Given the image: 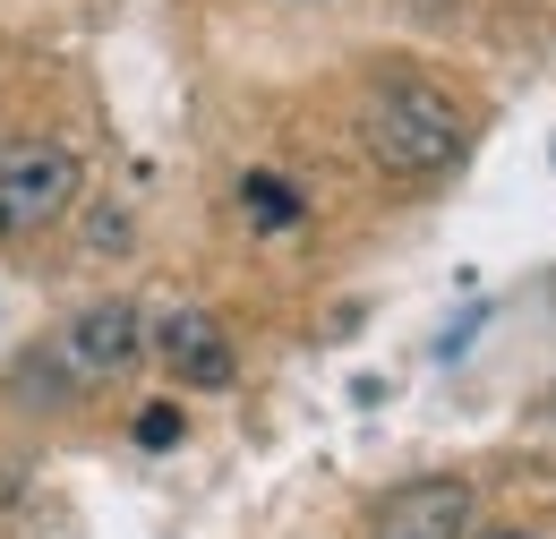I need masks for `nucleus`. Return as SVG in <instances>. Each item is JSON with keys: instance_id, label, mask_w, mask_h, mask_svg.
Instances as JSON below:
<instances>
[{"instance_id": "1", "label": "nucleus", "mask_w": 556, "mask_h": 539, "mask_svg": "<svg viewBox=\"0 0 556 539\" xmlns=\"http://www.w3.org/2000/svg\"><path fill=\"white\" fill-rule=\"evenodd\" d=\"M359 146H368L377 172H394V180H428V172H445V163L463 154V112H454L437 86L394 77V86H377V95L359 103Z\"/></svg>"}, {"instance_id": "2", "label": "nucleus", "mask_w": 556, "mask_h": 539, "mask_svg": "<svg viewBox=\"0 0 556 539\" xmlns=\"http://www.w3.org/2000/svg\"><path fill=\"white\" fill-rule=\"evenodd\" d=\"M77 205V154L52 137H0V231L26 240Z\"/></svg>"}, {"instance_id": "3", "label": "nucleus", "mask_w": 556, "mask_h": 539, "mask_svg": "<svg viewBox=\"0 0 556 539\" xmlns=\"http://www.w3.org/2000/svg\"><path fill=\"white\" fill-rule=\"evenodd\" d=\"M471 531V488L463 479H403L377 505V539H463Z\"/></svg>"}, {"instance_id": "4", "label": "nucleus", "mask_w": 556, "mask_h": 539, "mask_svg": "<svg viewBox=\"0 0 556 539\" xmlns=\"http://www.w3.org/2000/svg\"><path fill=\"white\" fill-rule=\"evenodd\" d=\"M163 360H172L180 386H231V335H223V317L172 309L163 317Z\"/></svg>"}, {"instance_id": "5", "label": "nucleus", "mask_w": 556, "mask_h": 539, "mask_svg": "<svg viewBox=\"0 0 556 539\" xmlns=\"http://www.w3.org/2000/svg\"><path fill=\"white\" fill-rule=\"evenodd\" d=\"M70 351H77V368H86V377L129 368V360H138V309H129V300L86 309V317H77V335H70Z\"/></svg>"}, {"instance_id": "6", "label": "nucleus", "mask_w": 556, "mask_h": 539, "mask_svg": "<svg viewBox=\"0 0 556 539\" xmlns=\"http://www.w3.org/2000/svg\"><path fill=\"white\" fill-rule=\"evenodd\" d=\"M240 205H249V223H266V231H291L308 205H300V189L291 180H275V172H249L240 180Z\"/></svg>"}, {"instance_id": "7", "label": "nucleus", "mask_w": 556, "mask_h": 539, "mask_svg": "<svg viewBox=\"0 0 556 539\" xmlns=\"http://www.w3.org/2000/svg\"><path fill=\"white\" fill-rule=\"evenodd\" d=\"M180 437V403H146L138 411V446H172Z\"/></svg>"}, {"instance_id": "8", "label": "nucleus", "mask_w": 556, "mask_h": 539, "mask_svg": "<svg viewBox=\"0 0 556 539\" xmlns=\"http://www.w3.org/2000/svg\"><path fill=\"white\" fill-rule=\"evenodd\" d=\"M488 539H540V531H488Z\"/></svg>"}]
</instances>
